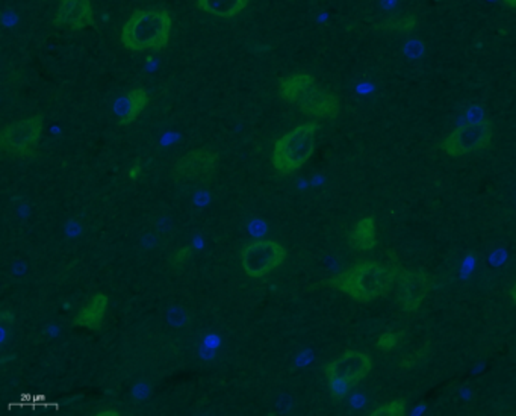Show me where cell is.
Returning a JSON list of instances; mask_svg holds the SVG:
<instances>
[{"label":"cell","instance_id":"cell-16","mask_svg":"<svg viewBox=\"0 0 516 416\" xmlns=\"http://www.w3.org/2000/svg\"><path fill=\"white\" fill-rule=\"evenodd\" d=\"M418 28V19L415 15H399L383 20L375 25V30L383 34H409Z\"/></svg>","mask_w":516,"mask_h":416},{"label":"cell","instance_id":"cell-15","mask_svg":"<svg viewBox=\"0 0 516 416\" xmlns=\"http://www.w3.org/2000/svg\"><path fill=\"white\" fill-rule=\"evenodd\" d=\"M250 0H197V6L202 13L215 19L230 20L238 17L247 6Z\"/></svg>","mask_w":516,"mask_h":416},{"label":"cell","instance_id":"cell-13","mask_svg":"<svg viewBox=\"0 0 516 416\" xmlns=\"http://www.w3.org/2000/svg\"><path fill=\"white\" fill-rule=\"evenodd\" d=\"M108 303H109V299L107 294L99 293L98 295H94L93 299L88 301L87 306H83L74 317V326L88 328V330H98L102 326L103 318L107 314Z\"/></svg>","mask_w":516,"mask_h":416},{"label":"cell","instance_id":"cell-10","mask_svg":"<svg viewBox=\"0 0 516 416\" xmlns=\"http://www.w3.org/2000/svg\"><path fill=\"white\" fill-rule=\"evenodd\" d=\"M399 304L405 312H417L432 289V280L423 271L403 269L400 271Z\"/></svg>","mask_w":516,"mask_h":416},{"label":"cell","instance_id":"cell-17","mask_svg":"<svg viewBox=\"0 0 516 416\" xmlns=\"http://www.w3.org/2000/svg\"><path fill=\"white\" fill-rule=\"evenodd\" d=\"M406 400L399 398L394 402L386 403L383 406L375 407L374 411L371 412L373 416H403L406 415Z\"/></svg>","mask_w":516,"mask_h":416},{"label":"cell","instance_id":"cell-7","mask_svg":"<svg viewBox=\"0 0 516 416\" xmlns=\"http://www.w3.org/2000/svg\"><path fill=\"white\" fill-rule=\"evenodd\" d=\"M287 258V249L276 241L258 240L244 245L241 250V267L252 279H262L273 273Z\"/></svg>","mask_w":516,"mask_h":416},{"label":"cell","instance_id":"cell-11","mask_svg":"<svg viewBox=\"0 0 516 416\" xmlns=\"http://www.w3.org/2000/svg\"><path fill=\"white\" fill-rule=\"evenodd\" d=\"M96 23L91 0H59L54 25L70 30H87Z\"/></svg>","mask_w":516,"mask_h":416},{"label":"cell","instance_id":"cell-20","mask_svg":"<svg viewBox=\"0 0 516 416\" xmlns=\"http://www.w3.org/2000/svg\"><path fill=\"white\" fill-rule=\"evenodd\" d=\"M191 256H193V249L191 247H184V249L177 250L173 258H171V265L173 267L185 265L186 260L190 259Z\"/></svg>","mask_w":516,"mask_h":416},{"label":"cell","instance_id":"cell-2","mask_svg":"<svg viewBox=\"0 0 516 416\" xmlns=\"http://www.w3.org/2000/svg\"><path fill=\"white\" fill-rule=\"evenodd\" d=\"M279 98L297 106L298 111L314 120H333L340 115L341 100L338 94L322 87L311 73L297 72L279 81Z\"/></svg>","mask_w":516,"mask_h":416},{"label":"cell","instance_id":"cell-25","mask_svg":"<svg viewBox=\"0 0 516 416\" xmlns=\"http://www.w3.org/2000/svg\"><path fill=\"white\" fill-rule=\"evenodd\" d=\"M100 415H118L117 412H114V411H107V412H102V413H100Z\"/></svg>","mask_w":516,"mask_h":416},{"label":"cell","instance_id":"cell-24","mask_svg":"<svg viewBox=\"0 0 516 416\" xmlns=\"http://www.w3.org/2000/svg\"><path fill=\"white\" fill-rule=\"evenodd\" d=\"M509 294H511V299L513 300V301L516 303V282L513 284V286H512L511 293H509Z\"/></svg>","mask_w":516,"mask_h":416},{"label":"cell","instance_id":"cell-12","mask_svg":"<svg viewBox=\"0 0 516 416\" xmlns=\"http://www.w3.org/2000/svg\"><path fill=\"white\" fill-rule=\"evenodd\" d=\"M149 105V93L144 89H133L114 105V114L118 126H129L135 122Z\"/></svg>","mask_w":516,"mask_h":416},{"label":"cell","instance_id":"cell-22","mask_svg":"<svg viewBox=\"0 0 516 416\" xmlns=\"http://www.w3.org/2000/svg\"><path fill=\"white\" fill-rule=\"evenodd\" d=\"M140 173H142V166L135 164V166H132L131 172H129V177H131L132 181H135L140 176Z\"/></svg>","mask_w":516,"mask_h":416},{"label":"cell","instance_id":"cell-21","mask_svg":"<svg viewBox=\"0 0 516 416\" xmlns=\"http://www.w3.org/2000/svg\"><path fill=\"white\" fill-rule=\"evenodd\" d=\"M424 354H426V352H424L423 350H419V352H415L414 354L410 356V358H406L403 359V361H401V368L414 367V365H417V363H418L419 361H421V359L424 358Z\"/></svg>","mask_w":516,"mask_h":416},{"label":"cell","instance_id":"cell-3","mask_svg":"<svg viewBox=\"0 0 516 416\" xmlns=\"http://www.w3.org/2000/svg\"><path fill=\"white\" fill-rule=\"evenodd\" d=\"M173 19L166 8H147L132 13L120 30V43L131 52L158 54L171 38Z\"/></svg>","mask_w":516,"mask_h":416},{"label":"cell","instance_id":"cell-23","mask_svg":"<svg viewBox=\"0 0 516 416\" xmlns=\"http://www.w3.org/2000/svg\"><path fill=\"white\" fill-rule=\"evenodd\" d=\"M504 6H507L509 10H516V0H503Z\"/></svg>","mask_w":516,"mask_h":416},{"label":"cell","instance_id":"cell-4","mask_svg":"<svg viewBox=\"0 0 516 416\" xmlns=\"http://www.w3.org/2000/svg\"><path fill=\"white\" fill-rule=\"evenodd\" d=\"M318 131L320 124L317 122H306L283 133L274 142L271 157L274 170L282 176H288L306 166L317 148Z\"/></svg>","mask_w":516,"mask_h":416},{"label":"cell","instance_id":"cell-6","mask_svg":"<svg viewBox=\"0 0 516 416\" xmlns=\"http://www.w3.org/2000/svg\"><path fill=\"white\" fill-rule=\"evenodd\" d=\"M494 137V126L491 120H477V122L465 123L453 132L448 133L443 141L439 142V149L447 157H458L469 153L480 152L489 148Z\"/></svg>","mask_w":516,"mask_h":416},{"label":"cell","instance_id":"cell-18","mask_svg":"<svg viewBox=\"0 0 516 416\" xmlns=\"http://www.w3.org/2000/svg\"><path fill=\"white\" fill-rule=\"evenodd\" d=\"M403 332H385L380 335L379 338H377V343H375V347L380 352H391L392 348L397 347L399 345L400 341L403 338Z\"/></svg>","mask_w":516,"mask_h":416},{"label":"cell","instance_id":"cell-1","mask_svg":"<svg viewBox=\"0 0 516 416\" xmlns=\"http://www.w3.org/2000/svg\"><path fill=\"white\" fill-rule=\"evenodd\" d=\"M399 275L400 269L394 265L362 260L327 279L324 284L348 295L357 303L366 304L388 294Z\"/></svg>","mask_w":516,"mask_h":416},{"label":"cell","instance_id":"cell-9","mask_svg":"<svg viewBox=\"0 0 516 416\" xmlns=\"http://www.w3.org/2000/svg\"><path fill=\"white\" fill-rule=\"evenodd\" d=\"M373 369L370 354L357 350H347L340 358L333 359L324 367L327 380H342L348 385L362 382Z\"/></svg>","mask_w":516,"mask_h":416},{"label":"cell","instance_id":"cell-8","mask_svg":"<svg viewBox=\"0 0 516 416\" xmlns=\"http://www.w3.org/2000/svg\"><path fill=\"white\" fill-rule=\"evenodd\" d=\"M219 168V153L210 149H197L186 153L176 162L173 176L176 182L185 186L210 183Z\"/></svg>","mask_w":516,"mask_h":416},{"label":"cell","instance_id":"cell-5","mask_svg":"<svg viewBox=\"0 0 516 416\" xmlns=\"http://www.w3.org/2000/svg\"><path fill=\"white\" fill-rule=\"evenodd\" d=\"M43 128L44 118L39 114L6 124L0 133L2 152L13 157H34Z\"/></svg>","mask_w":516,"mask_h":416},{"label":"cell","instance_id":"cell-19","mask_svg":"<svg viewBox=\"0 0 516 416\" xmlns=\"http://www.w3.org/2000/svg\"><path fill=\"white\" fill-rule=\"evenodd\" d=\"M327 382H329L331 395L338 398V400L346 397L347 392H348L351 386V385H348L347 382H342V380H327Z\"/></svg>","mask_w":516,"mask_h":416},{"label":"cell","instance_id":"cell-14","mask_svg":"<svg viewBox=\"0 0 516 416\" xmlns=\"http://www.w3.org/2000/svg\"><path fill=\"white\" fill-rule=\"evenodd\" d=\"M348 245L355 251H371L377 245V235H375L374 216H364L357 221L350 233H348Z\"/></svg>","mask_w":516,"mask_h":416}]
</instances>
